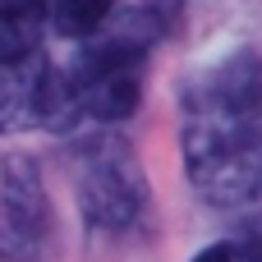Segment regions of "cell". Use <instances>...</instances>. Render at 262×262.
<instances>
[{"instance_id":"obj_1","label":"cell","mask_w":262,"mask_h":262,"mask_svg":"<svg viewBox=\"0 0 262 262\" xmlns=\"http://www.w3.org/2000/svg\"><path fill=\"white\" fill-rule=\"evenodd\" d=\"M184 170L203 203L244 207L262 198V120H189Z\"/></svg>"},{"instance_id":"obj_2","label":"cell","mask_w":262,"mask_h":262,"mask_svg":"<svg viewBox=\"0 0 262 262\" xmlns=\"http://www.w3.org/2000/svg\"><path fill=\"white\" fill-rule=\"evenodd\" d=\"M78 207L92 230H134L147 212V180L134 147L115 134L78 143Z\"/></svg>"},{"instance_id":"obj_3","label":"cell","mask_w":262,"mask_h":262,"mask_svg":"<svg viewBox=\"0 0 262 262\" xmlns=\"http://www.w3.org/2000/svg\"><path fill=\"white\" fill-rule=\"evenodd\" d=\"M55 244V212L28 152L0 161V262H41Z\"/></svg>"},{"instance_id":"obj_4","label":"cell","mask_w":262,"mask_h":262,"mask_svg":"<svg viewBox=\"0 0 262 262\" xmlns=\"http://www.w3.org/2000/svg\"><path fill=\"white\" fill-rule=\"evenodd\" d=\"M69 120V83L41 51L18 64H0V129H64Z\"/></svg>"},{"instance_id":"obj_5","label":"cell","mask_w":262,"mask_h":262,"mask_svg":"<svg viewBox=\"0 0 262 262\" xmlns=\"http://www.w3.org/2000/svg\"><path fill=\"white\" fill-rule=\"evenodd\" d=\"M189 120H262V55L235 51L184 83Z\"/></svg>"},{"instance_id":"obj_6","label":"cell","mask_w":262,"mask_h":262,"mask_svg":"<svg viewBox=\"0 0 262 262\" xmlns=\"http://www.w3.org/2000/svg\"><path fill=\"white\" fill-rule=\"evenodd\" d=\"M46 0H0V64H18L41 51Z\"/></svg>"},{"instance_id":"obj_7","label":"cell","mask_w":262,"mask_h":262,"mask_svg":"<svg viewBox=\"0 0 262 262\" xmlns=\"http://www.w3.org/2000/svg\"><path fill=\"white\" fill-rule=\"evenodd\" d=\"M111 9H115V0H51L46 23L64 37H92L111 18Z\"/></svg>"},{"instance_id":"obj_8","label":"cell","mask_w":262,"mask_h":262,"mask_svg":"<svg viewBox=\"0 0 262 262\" xmlns=\"http://www.w3.org/2000/svg\"><path fill=\"white\" fill-rule=\"evenodd\" d=\"M193 262H262V249L258 244H244V239H216Z\"/></svg>"}]
</instances>
